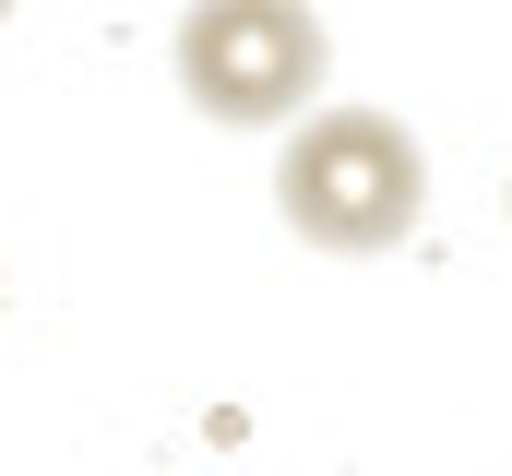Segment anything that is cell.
<instances>
[{"mask_svg": "<svg viewBox=\"0 0 512 476\" xmlns=\"http://www.w3.org/2000/svg\"><path fill=\"white\" fill-rule=\"evenodd\" d=\"M0 12H12V0H0Z\"/></svg>", "mask_w": 512, "mask_h": 476, "instance_id": "3", "label": "cell"}, {"mask_svg": "<svg viewBox=\"0 0 512 476\" xmlns=\"http://www.w3.org/2000/svg\"><path fill=\"white\" fill-rule=\"evenodd\" d=\"M167 60H179V96L215 131H298L322 108L334 36H322L310 0H191Z\"/></svg>", "mask_w": 512, "mask_h": 476, "instance_id": "2", "label": "cell"}, {"mask_svg": "<svg viewBox=\"0 0 512 476\" xmlns=\"http://www.w3.org/2000/svg\"><path fill=\"white\" fill-rule=\"evenodd\" d=\"M274 215L334 250V262H370V250H405L417 215H429V143L393 108H310L286 131V167H274Z\"/></svg>", "mask_w": 512, "mask_h": 476, "instance_id": "1", "label": "cell"}]
</instances>
